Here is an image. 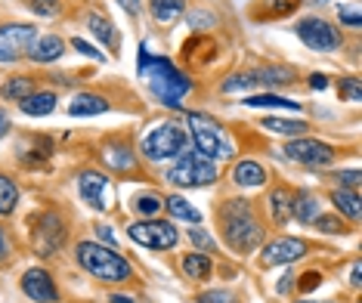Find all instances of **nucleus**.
<instances>
[{"label":"nucleus","mask_w":362,"mask_h":303,"mask_svg":"<svg viewBox=\"0 0 362 303\" xmlns=\"http://www.w3.org/2000/svg\"><path fill=\"white\" fill-rule=\"evenodd\" d=\"M136 69H139V75H143V78H149V87H152V93L158 96V102L170 105V109H177L180 100H183L189 90H192V81H189L186 75H180V71L168 59L152 56L146 47H139Z\"/></svg>","instance_id":"obj_1"},{"label":"nucleus","mask_w":362,"mask_h":303,"mask_svg":"<svg viewBox=\"0 0 362 303\" xmlns=\"http://www.w3.org/2000/svg\"><path fill=\"white\" fill-rule=\"evenodd\" d=\"M75 254H78V263L90 275L103 278V282H127L134 275V269H130V263L121 254H115L112 248H103L96 242H81Z\"/></svg>","instance_id":"obj_2"},{"label":"nucleus","mask_w":362,"mask_h":303,"mask_svg":"<svg viewBox=\"0 0 362 303\" xmlns=\"http://www.w3.org/2000/svg\"><path fill=\"white\" fill-rule=\"evenodd\" d=\"M223 232H226V242L235 251H251L263 239V229L251 214V204L245 201H229L223 208Z\"/></svg>","instance_id":"obj_3"},{"label":"nucleus","mask_w":362,"mask_h":303,"mask_svg":"<svg viewBox=\"0 0 362 303\" xmlns=\"http://www.w3.org/2000/svg\"><path fill=\"white\" fill-rule=\"evenodd\" d=\"M189 139H192L195 152L208 161L229 158V155H233V145H229V139L223 136L220 124L211 118H202V114H189Z\"/></svg>","instance_id":"obj_4"},{"label":"nucleus","mask_w":362,"mask_h":303,"mask_svg":"<svg viewBox=\"0 0 362 303\" xmlns=\"http://www.w3.org/2000/svg\"><path fill=\"white\" fill-rule=\"evenodd\" d=\"M186 145H189V133L180 124H158L143 139V155L149 161H164L186 152Z\"/></svg>","instance_id":"obj_5"},{"label":"nucleus","mask_w":362,"mask_h":303,"mask_svg":"<svg viewBox=\"0 0 362 303\" xmlns=\"http://www.w3.org/2000/svg\"><path fill=\"white\" fill-rule=\"evenodd\" d=\"M168 179L174 186H183V189H195V186H208L217 179V165L208 158H202L199 152H189L170 167Z\"/></svg>","instance_id":"obj_6"},{"label":"nucleus","mask_w":362,"mask_h":303,"mask_svg":"<svg viewBox=\"0 0 362 303\" xmlns=\"http://www.w3.org/2000/svg\"><path fill=\"white\" fill-rule=\"evenodd\" d=\"M130 242L143 244L149 251H168L177 244V229L168 223V220H139L127 229Z\"/></svg>","instance_id":"obj_7"},{"label":"nucleus","mask_w":362,"mask_h":303,"mask_svg":"<svg viewBox=\"0 0 362 303\" xmlns=\"http://www.w3.org/2000/svg\"><path fill=\"white\" fill-rule=\"evenodd\" d=\"M294 31H298V37L316 53H332V50L341 47V35H337V28H332L325 19H300Z\"/></svg>","instance_id":"obj_8"},{"label":"nucleus","mask_w":362,"mask_h":303,"mask_svg":"<svg viewBox=\"0 0 362 303\" xmlns=\"http://www.w3.org/2000/svg\"><path fill=\"white\" fill-rule=\"evenodd\" d=\"M285 158L291 161H300V165H310V167H319V165H328L334 158V149L328 143H319V139H291L285 145Z\"/></svg>","instance_id":"obj_9"},{"label":"nucleus","mask_w":362,"mask_h":303,"mask_svg":"<svg viewBox=\"0 0 362 303\" xmlns=\"http://www.w3.org/2000/svg\"><path fill=\"white\" fill-rule=\"evenodd\" d=\"M307 254V242L300 239H276L269 242L260 254V263L263 266H282V263H294Z\"/></svg>","instance_id":"obj_10"},{"label":"nucleus","mask_w":362,"mask_h":303,"mask_svg":"<svg viewBox=\"0 0 362 303\" xmlns=\"http://www.w3.org/2000/svg\"><path fill=\"white\" fill-rule=\"evenodd\" d=\"M22 291H25L35 303H56L59 300V291H56V285H53V278L47 269H28V273L22 275Z\"/></svg>","instance_id":"obj_11"},{"label":"nucleus","mask_w":362,"mask_h":303,"mask_svg":"<svg viewBox=\"0 0 362 303\" xmlns=\"http://www.w3.org/2000/svg\"><path fill=\"white\" fill-rule=\"evenodd\" d=\"M78 186H81V198H84L90 208L105 210V189H109V179L103 174H96V170H87V174H81Z\"/></svg>","instance_id":"obj_12"},{"label":"nucleus","mask_w":362,"mask_h":303,"mask_svg":"<svg viewBox=\"0 0 362 303\" xmlns=\"http://www.w3.org/2000/svg\"><path fill=\"white\" fill-rule=\"evenodd\" d=\"M62 220L59 214H44L40 220V229H37V254H56V248L62 244Z\"/></svg>","instance_id":"obj_13"},{"label":"nucleus","mask_w":362,"mask_h":303,"mask_svg":"<svg viewBox=\"0 0 362 303\" xmlns=\"http://www.w3.org/2000/svg\"><path fill=\"white\" fill-rule=\"evenodd\" d=\"M62 53H65V40L56 37V35L37 37L35 44H31V50H28V56H31L35 62H56Z\"/></svg>","instance_id":"obj_14"},{"label":"nucleus","mask_w":362,"mask_h":303,"mask_svg":"<svg viewBox=\"0 0 362 303\" xmlns=\"http://www.w3.org/2000/svg\"><path fill=\"white\" fill-rule=\"evenodd\" d=\"M103 112H109V102L93 93H81V96H75V102L69 105L71 118H93V114H103Z\"/></svg>","instance_id":"obj_15"},{"label":"nucleus","mask_w":362,"mask_h":303,"mask_svg":"<svg viewBox=\"0 0 362 303\" xmlns=\"http://www.w3.org/2000/svg\"><path fill=\"white\" fill-rule=\"evenodd\" d=\"M149 10L155 16V22H161V25H170V22H177L180 16H183L186 0H149Z\"/></svg>","instance_id":"obj_16"},{"label":"nucleus","mask_w":362,"mask_h":303,"mask_svg":"<svg viewBox=\"0 0 362 303\" xmlns=\"http://www.w3.org/2000/svg\"><path fill=\"white\" fill-rule=\"evenodd\" d=\"M87 25H90V31H93V35L100 37L105 47H109V50H118V47H121V37L115 35V25H112L109 19H105V16L90 13V16H87Z\"/></svg>","instance_id":"obj_17"},{"label":"nucleus","mask_w":362,"mask_h":303,"mask_svg":"<svg viewBox=\"0 0 362 303\" xmlns=\"http://www.w3.org/2000/svg\"><path fill=\"white\" fill-rule=\"evenodd\" d=\"M19 105L25 114H31V118H44V114H50L56 109V93H50V90H47V93H31Z\"/></svg>","instance_id":"obj_18"},{"label":"nucleus","mask_w":362,"mask_h":303,"mask_svg":"<svg viewBox=\"0 0 362 303\" xmlns=\"http://www.w3.org/2000/svg\"><path fill=\"white\" fill-rule=\"evenodd\" d=\"M0 40L22 53L28 44H35V28L31 25H6V28H0Z\"/></svg>","instance_id":"obj_19"},{"label":"nucleus","mask_w":362,"mask_h":303,"mask_svg":"<svg viewBox=\"0 0 362 303\" xmlns=\"http://www.w3.org/2000/svg\"><path fill=\"white\" fill-rule=\"evenodd\" d=\"M233 179H235L238 186H263V179H267V170H263L257 161H242V165H235Z\"/></svg>","instance_id":"obj_20"},{"label":"nucleus","mask_w":362,"mask_h":303,"mask_svg":"<svg viewBox=\"0 0 362 303\" xmlns=\"http://www.w3.org/2000/svg\"><path fill=\"white\" fill-rule=\"evenodd\" d=\"M161 204L168 208V214H174L177 220H186V223H202V214L186 198H180V195H170V198L161 201Z\"/></svg>","instance_id":"obj_21"},{"label":"nucleus","mask_w":362,"mask_h":303,"mask_svg":"<svg viewBox=\"0 0 362 303\" xmlns=\"http://www.w3.org/2000/svg\"><path fill=\"white\" fill-rule=\"evenodd\" d=\"M291 192L288 189H276L273 192V198H269V210H273V220L279 226L282 223H288V220H291Z\"/></svg>","instance_id":"obj_22"},{"label":"nucleus","mask_w":362,"mask_h":303,"mask_svg":"<svg viewBox=\"0 0 362 303\" xmlns=\"http://www.w3.org/2000/svg\"><path fill=\"white\" fill-rule=\"evenodd\" d=\"M245 105H251V109H291V112H298V109H300L298 102H291V100H282V96H276V93L248 96V100H245Z\"/></svg>","instance_id":"obj_23"},{"label":"nucleus","mask_w":362,"mask_h":303,"mask_svg":"<svg viewBox=\"0 0 362 303\" xmlns=\"http://www.w3.org/2000/svg\"><path fill=\"white\" fill-rule=\"evenodd\" d=\"M334 208L341 210V214H347L350 220H359V195L356 189H337L334 192Z\"/></svg>","instance_id":"obj_24"},{"label":"nucleus","mask_w":362,"mask_h":303,"mask_svg":"<svg viewBox=\"0 0 362 303\" xmlns=\"http://www.w3.org/2000/svg\"><path fill=\"white\" fill-rule=\"evenodd\" d=\"M263 127H267V130H273V133H285V136H300V133H307V121L263 118Z\"/></svg>","instance_id":"obj_25"},{"label":"nucleus","mask_w":362,"mask_h":303,"mask_svg":"<svg viewBox=\"0 0 362 303\" xmlns=\"http://www.w3.org/2000/svg\"><path fill=\"white\" fill-rule=\"evenodd\" d=\"M291 217H298L300 223H313V220L319 217V198H313V195H300V198L291 204Z\"/></svg>","instance_id":"obj_26"},{"label":"nucleus","mask_w":362,"mask_h":303,"mask_svg":"<svg viewBox=\"0 0 362 303\" xmlns=\"http://www.w3.org/2000/svg\"><path fill=\"white\" fill-rule=\"evenodd\" d=\"M16 204H19V189L10 177L0 174V214H13Z\"/></svg>","instance_id":"obj_27"},{"label":"nucleus","mask_w":362,"mask_h":303,"mask_svg":"<svg viewBox=\"0 0 362 303\" xmlns=\"http://www.w3.org/2000/svg\"><path fill=\"white\" fill-rule=\"evenodd\" d=\"M257 81H260L263 87H279V84H291L294 75L288 69H279V65H273V69L257 71V75H254V84H257Z\"/></svg>","instance_id":"obj_28"},{"label":"nucleus","mask_w":362,"mask_h":303,"mask_svg":"<svg viewBox=\"0 0 362 303\" xmlns=\"http://www.w3.org/2000/svg\"><path fill=\"white\" fill-rule=\"evenodd\" d=\"M183 273L189 278H208L211 275V260L204 254H189L183 260Z\"/></svg>","instance_id":"obj_29"},{"label":"nucleus","mask_w":362,"mask_h":303,"mask_svg":"<svg viewBox=\"0 0 362 303\" xmlns=\"http://www.w3.org/2000/svg\"><path fill=\"white\" fill-rule=\"evenodd\" d=\"M4 96H6V100L22 102L25 96H31V78H10L4 84Z\"/></svg>","instance_id":"obj_30"},{"label":"nucleus","mask_w":362,"mask_h":303,"mask_svg":"<svg viewBox=\"0 0 362 303\" xmlns=\"http://www.w3.org/2000/svg\"><path fill=\"white\" fill-rule=\"evenodd\" d=\"M103 155H105V161H109L112 167H118V170L134 167V158L127 155V145H109V149H105Z\"/></svg>","instance_id":"obj_31"},{"label":"nucleus","mask_w":362,"mask_h":303,"mask_svg":"<svg viewBox=\"0 0 362 303\" xmlns=\"http://www.w3.org/2000/svg\"><path fill=\"white\" fill-rule=\"evenodd\" d=\"M28 6L35 10L37 16H44V19H53V16L62 13V4L59 0H28Z\"/></svg>","instance_id":"obj_32"},{"label":"nucleus","mask_w":362,"mask_h":303,"mask_svg":"<svg viewBox=\"0 0 362 303\" xmlns=\"http://www.w3.org/2000/svg\"><path fill=\"white\" fill-rule=\"evenodd\" d=\"M313 223H316V229L319 232H328V235H337V232H344V220H337V217H316L313 220Z\"/></svg>","instance_id":"obj_33"},{"label":"nucleus","mask_w":362,"mask_h":303,"mask_svg":"<svg viewBox=\"0 0 362 303\" xmlns=\"http://www.w3.org/2000/svg\"><path fill=\"white\" fill-rule=\"evenodd\" d=\"M248 87H254V75H233L223 81L226 93H238V90H248Z\"/></svg>","instance_id":"obj_34"},{"label":"nucleus","mask_w":362,"mask_h":303,"mask_svg":"<svg viewBox=\"0 0 362 303\" xmlns=\"http://www.w3.org/2000/svg\"><path fill=\"white\" fill-rule=\"evenodd\" d=\"M341 96H347L350 102H359V100H362L359 78H344V81H341Z\"/></svg>","instance_id":"obj_35"},{"label":"nucleus","mask_w":362,"mask_h":303,"mask_svg":"<svg viewBox=\"0 0 362 303\" xmlns=\"http://www.w3.org/2000/svg\"><path fill=\"white\" fill-rule=\"evenodd\" d=\"M136 210L143 217H152L161 210V198H155V195H143V198H136Z\"/></svg>","instance_id":"obj_36"},{"label":"nucleus","mask_w":362,"mask_h":303,"mask_svg":"<svg viewBox=\"0 0 362 303\" xmlns=\"http://www.w3.org/2000/svg\"><path fill=\"white\" fill-rule=\"evenodd\" d=\"M294 6H298V0H267V16H285V13H291Z\"/></svg>","instance_id":"obj_37"},{"label":"nucleus","mask_w":362,"mask_h":303,"mask_svg":"<svg viewBox=\"0 0 362 303\" xmlns=\"http://www.w3.org/2000/svg\"><path fill=\"white\" fill-rule=\"evenodd\" d=\"M189 239H192V244H199L202 251H214V239L211 235H204L202 229H189Z\"/></svg>","instance_id":"obj_38"},{"label":"nucleus","mask_w":362,"mask_h":303,"mask_svg":"<svg viewBox=\"0 0 362 303\" xmlns=\"http://www.w3.org/2000/svg\"><path fill=\"white\" fill-rule=\"evenodd\" d=\"M337 16H341V22H344V25H350V28H359L362 25V16L356 10H344V6H341Z\"/></svg>","instance_id":"obj_39"},{"label":"nucleus","mask_w":362,"mask_h":303,"mask_svg":"<svg viewBox=\"0 0 362 303\" xmlns=\"http://www.w3.org/2000/svg\"><path fill=\"white\" fill-rule=\"evenodd\" d=\"M71 47H75V50H78V53H84V56H93V59H100V62H103V53H96V47H90V44H87V40H81V37H75V40H71Z\"/></svg>","instance_id":"obj_40"},{"label":"nucleus","mask_w":362,"mask_h":303,"mask_svg":"<svg viewBox=\"0 0 362 303\" xmlns=\"http://www.w3.org/2000/svg\"><path fill=\"white\" fill-rule=\"evenodd\" d=\"M199 303H233V297H229L226 291H208L199 297Z\"/></svg>","instance_id":"obj_41"},{"label":"nucleus","mask_w":362,"mask_h":303,"mask_svg":"<svg viewBox=\"0 0 362 303\" xmlns=\"http://www.w3.org/2000/svg\"><path fill=\"white\" fill-rule=\"evenodd\" d=\"M16 59H19V50H13L10 44L0 40V62H16Z\"/></svg>","instance_id":"obj_42"},{"label":"nucleus","mask_w":362,"mask_h":303,"mask_svg":"<svg viewBox=\"0 0 362 303\" xmlns=\"http://www.w3.org/2000/svg\"><path fill=\"white\" fill-rule=\"evenodd\" d=\"M337 177H341V183L350 186V189H356L359 186V170H344V174H337Z\"/></svg>","instance_id":"obj_43"},{"label":"nucleus","mask_w":362,"mask_h":303,"mask_svg":"<svg viewBox=\"0 0 362 303\" xmlns=\"http://www.w3.org/2000/svg\"><path fill=\"white\" fill-rule=\"evenodd\" d=\"M189 25H204V28H211L214 25V19H211V16H202V13H192V16H189Z\"/></svg>","instance_id":"obj_44"},{"label":"nucleus","mask_w":362,"mask_h":303,"mask_svg":"<svg viewBox=\"0 0 362 303\" xmlns=\"http://www.w3.org/2000/svg\"><path fill=\"white\" fill-rule=\"evenodd\" d=\"M310 87H313V90H325V87H328L325 75H313V78H310Z\"/></svg>","instance_id":"obj_45"},{"label":"nucleus","mask_w":362,"mask_h":303,"mask_svg":"<svg viewBox=\"0 0 362 303\" xmlns=\"http://www.w3.org/2000/svg\"><path fill=\"white\" fill-rule=\"evenodd\" d=\"M6 133H10V118H6V112L0 109V139H4Z\"/></svg>","instance_id":"obj_46"},{"label":"nucleus","mask_w":362,"mask_h":303,"mask_svg":"<svg viewBox=\"0 0 362 303\" xmlns=\"http://www.w3.org/2000/svg\"><path fill=\"white\" fill-rule=\"evenodd\" d=\"M118 4L124 6V10H127L130 16H136V13H139V0H118Z\"/></svg>","instance_id":"obj_47"},{"label":"nucleus","mask_w":362,"mask_h":303,"mask_svg":"<svg viewBox=\"0 0 362 303\" xmlns=\"http://www.w3.org/2000/svg\"><path fill=\"white\" fill-rule=\"evenodd\" d=\"M6 251H10V244H6V235H4V229H0V260L6 257Z\"/></svg>","instance_id":"obj_48"},{"label":"nucleus","mask_w":362,"mask_h":303,"mask_svg":"<svg viewBox=\"0 0 362 303\" xmlns=\"http://www.w3.org/2000/svg\"><path fill=\"white\" fill-rule=\"evenodd\" d=\"M112 303H134V297H127V294H121V297H118V294H115Z\"/></svg>","instance_id":"obj_49"},{"label":"nucleus","mask_w":362,"mask_h":303,"mask_svg":"<svg viewBox=\"0 0 362 303\" xmlns=\"http://www.w3.org/2000/svg\"><path fill=\"white\" fill-rule=\"evenodd\" d=\"M100 235H103V239H109V242H112V229H109V226H100Z\"/></svg>","instance_id":"obj_50"},{"label":"nucleus","mask_w":362,"mask_h":303,"mask_svg":"<svg viewBox=\"0 0 362 303\" xmlns=\"http://www.w3.org/2000/svg\"><path fill=\"white\" fill-rule=\"evenodd\" d=\"M298 303H334V300H298Z\"/></svg>","instance_id":"obj_51"}]
</instances>
